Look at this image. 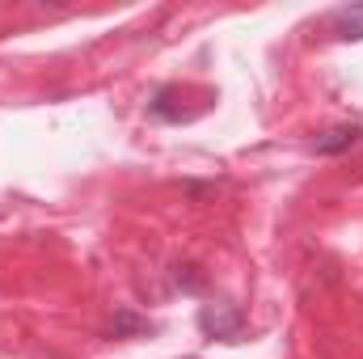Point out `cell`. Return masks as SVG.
Wrapping results in <instances>:
<instances>
[{"label":"cell","mask_w":363,"mask_h":359,"mask_svg":"<svg viewBox=\"0 0 363 359\" xmlns=\"http://www.w3.org/2000/svg\"><path fill=\"white\" fill-rule=\"evenodd\" d=\"M355 144H363V123H342V127L317 136V140H313V153H317V157H338V153H347V148H355Z\"/></svg>","instance_id":"2"},{"label":"cell","mask_w":363,"mask_h":359,"mask_svg":"<svg viewBox=\"0 0 363 359\" xmlns=\"http://www.w3.org/2000/svg\"><path fill=\"white\" fill-rule=\"evenodd\" d=\"M114 338H131V334H152V326L144 321V317H135L131 309H123L118 317H114V330H110Z\"/></svg>","instance_id":"4"},{"label":"cell","mask_w":363,"mask_h":359,"mask_svg":"<svg viewBox=\"0 0 363 359\" xmlns=\"http://www.w3.org/2000/svg\"><path fill=\"white\" fill-rule=\"evenodd\" d=\"M330 26H334V34H338V38L359 43V38H363V4H342V9H334Z\"/></svg>","instance_id":"3"},{"label":"cell","mask_w":363,"mask_h":359,"mask_svg":"<svg viewBox=\"0 0 363 359\" xmlns=\"http://www.w3.org/2000/svg\"><path fill=\"white\" fill-rule=\"evenodd\" d=\"M199 330L220 343H241L245 338V313L237 304H203L199 309Z\"/></svg>","instance_id":"1"}]
</instances>
